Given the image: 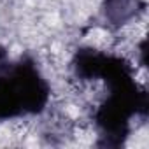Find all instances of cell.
Returning a JSON list of instances; mask_svg holds the SVG:
<instances>
[{"label": "cell", "instance_id": "6da1fadb", "mask_svg": "<svg viewBox=\"0 0 149 149\" xmlns=\"http://www.w3.org/2000/svg\"><path fill=\"white\" fill-rule=\"evenodd\" d=\"M49 100V86L37 67L21 60L0 68V119L40 112Z\"/></svg>", "mask_w": 149, "mask_h": 149}, {"label": "cell", "instance_id": "7a4b0ae2", "mask_svg": "<svg viewBox=\"0 0 149 149\" xmlns=\"http://www.w3.org/2000/svg\"><path fill=\"white\" fill-rule=\"evenodd\" d=\"M144 11L142 0H104V16L114 26H123Z\"/></svg>", "mask_w": 149, "mask_h": 149}, {"label": "cell", "instance_id": "3957f363", "mask_svg": "<svg viewBox=\"0 0 149 149\" xmlns=\"http://www.w3.org/2000/svg\"><path fill=\"white\" fill-rule=\"evenodd\" d=\"M4 65H7V63H6V51L0 47V68H2Z\"/></svg>", "mask_w": 149, "mask_h": 149}]
</instances>
